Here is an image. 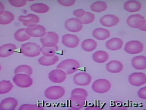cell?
Returning <instances> with one entry per match:
<instances>
[{
	"label": "cell",
	"instance_id": "1",
	"mask_svg": "<svg viewBox=\"0 0 146 110\" xmlns=\"http://www.w3.org/2000/svg\"><path fill=\"white\" fill-rule=\"evenodd\" d=\"M21 52L25 56L34 58L40 54L41 47L35 43H26L21 46Z\"/></svg>",
	"mask_w": 146,
	"mask_h": 110
},
{
	"label": "cell",
	"instance_id": "2",
	"mask_svg": "<svg viewBox=\"0 0 146 110\" xmlns=\"http://www.w3.org/2000/svg\"><path fill=\"white\" fill-rule=\"evenodd\" d=\"M80 66L79 63L73 59H66L63 60L57 65V69H61L67 75L72 74L78 70Z\"/></svg>",
	"mask_w": 146,
	"mask_h": 110
},
{
	"label": "cell",
	"instance_id": "3",
	"mask_svg": "<svg viewBox=\"0 0 146 110\" xmlns=\"http://www.w3.org/2000/svg\"><path fill=\"white\" fill-rule=\"evenodd\" d=\"M65 93V89L62 87L54 86L47 88L44 92V95L49 100H55L60 99Z\"/></svg>",
	"mask_w": 146,
	"mask_h": 110
},
{
	"label": "cell",
	"instance_id": "4",
	"mask_svg": "<svg viewBox=\"0 0 146 110\" xmlns=\"http://www.w3.org/2000/svg\"><path fill=\"white\" fill-rule=\"evenodd\" d=\"M13 81L17 86L22 88H27L31 86L33 80L30 75L23 73L15 74L13 78Z\"/></svg>",
	"mask_w": 146,
	"mask_h": 110
},
{
	"label": "cell",
	"instance_id": "5",
	"mask_svg": "<svg viewBox=\"0 0 146 110\" xmlns=\"http://www.w3.org/2000/svg\"><path fill=\"white\" fill-rule=\"evenodd\" d=\"M92 87L96 93L103 94L110 90L111 84L110 82L106 79H99L94 81Z\"/></svg>",
	"mask_w": 146,
	"mask_h": 110
},
{
	"label": "cell",
	"instance_id": "6",
	"mask_svg": "<svg viewBox=\"0 0 146 110\" xmlns=\"http://www.w3.org/2000/svg\"><path fill=\"white\" fill-rule=\"evenodd\" d=\"M59 41V37L56 33L48 32L44 36L40 38V41L43 46L54 47L57 46Z\"/></svg>",
	"mask_w": 146,
	"mask_h": 110
},
{
	"label": "cell",
	"instance_id": "7",
	"mask_svg": "<svg viewBox=\"0 0 146 110\" xmlns=\"http://www.w3.org/2000/svg\"><path fill=\"white\" fill-rule=\"evenodd\" d=\"M26 32L29 36L34 38H42L46 33V29L41 25L33 24L27 26Z\"/></svg>",
	"mask_w": 146,
	"mask_h": 110
},
{
	"label": "cell",
	"instance_id": "8",
	"mask_svg": "<svg viewBox=\"0 0 146 110\" xmlns=\"http://www.w3.org/2000/svg\"><path fill=\"white\" fill-rule=\"evenodd\" d=\"M127 23L130 27L139 29L146 22L144 16L140 14H136L129 16L127 18Z\"/></svg>",
	"mask_w": 146,
	"mask_h": 110
},
{
	"label": "cell",
	"instance_id": "9",
	"mask_svg": "<svg viewBox=\"0 0 146 110\" xmlns=\"http://www.w3.org/2000/svg\"><path fill=\"white\" fill-rule=\"evenodd\" d=\"M144 46L141 42L137 40L131 41L126 43L125 51L127 53L136 54L140 53L143 50Z\"/></svg>",
	"mask_w": 146,
	"mask_h": 110
},
{
	"label": "cell",
	"instance_id": "10",
	"mask_svg": "<svg viewBox=\"0 0 146 110\" xmlns=\"http://www.w3.org/2000/svg\"><path fill=\"white\" fill-rule=\"evenodd\" d=\"M65 27L70 32L77 33L82 29L83 24L79 18H72L65 22Z\"/></svg>",
	"mask_w": 146,
	"mask_h": 110
},
{
	"label": "cell",
	"instance_id": "11",
	"mask_svg": "<svg viewBox=\"0 0 146 110\" xmlns=\"http://www.w3.org/2000/svg\"><path fill=\"white\" fill-rule=\"evenodd\" d=\"M92 78L90 75L85 72L78 73L74 76L73 80L76 85L87 86L91 82Z\"/></svg>",
	"mask_w": 146,
	"mask_h": 110
},
{
	"label": "cell",
	"instance_id": "12",
	"mask_svg": "<svg viewBox=\"0 0 146 110\" xmlns=\"http://www.w3.org/2000/svg\"><path fill=\"white\" fill-rule=\"evenodd\" d=\"M67 74L64 70L57 69L49 73L48 77L50 80L55 83H60L64 82L67 77Z\"/></svg>",
	"mask_w": 146,
	"mask_h": 110
},
{
	"label": "cell",
	"instance_id": "13",
	"mask_svg": "<svg viewBox=\"0 0 146 110\" xmlns=\"http://www.w3.org/2000/svg\"><path fill=\"white\" fill-rule=\"evenodd\" d=\"M129 81L133 86H141L146 83V75L142 72L133 73L129 76Z\"/></svg>",
	"mask_w": 146,
	"mask_h": 110
},
{
	"label": "cell",
	"instance_id": "14",
	"mask_svg": "<svg viewBox=\"0 0 146 110\" xmlns=\"http://www.w3.org/2000/svg\"><path fill=\"white\" fill-rule=\"evenodd\" d=\"M69 100L70 107L72 109L78 110L85 106L86 98L81 95H71Z\"/></svg>",
	"mask_w": 146,
	"mask_h": 110
},
{
	"label": "cell",
	"instance_id": "15",
	"mask_svg": "<svg viewBox=\"0 0 146 110\" xmlns=\"http://www.w3.org/2000/svg\"><path fill=\"white\" fill-rule=\"evenodd\" d=\"M62 43L67 48H74L78 46L80 43L79 38L76 35L67 34L62 38Z\"/></svg>",
	"mask_w": 146,
	"mask_h": 110
},
{
	"label": "cell",
	"instance_id": "16",
	"mask_svg": "<svg viewBox=\"0 0 146 110\" xmlns=\"http://www.w3.org/2000/svg\"><path fill=\"white\" fill-rule=\"evenodd\" d=\"M119 21V18L117 16L111 14L104 15L100 20L102 25L106 27H112L116 26Z\"/></svg>",
	"mask_w": 146,
	"mask_h": 110
},
{
	"label": "cell",
	"instance_id": "17",
	"mask_svg": "<svg viewBox=\"0 0 146 110\" xmlns=\"http://www.w3.org/2000/svg\"><path fill=\"white\" fill-rule=\"evenodd\" d=\"M19 21L23 23L25 26H28L33 24H36L39 22V18L34 14H29L26 15H21L19 17Z\"/></svg>",
	"mask_w": 146,
	"mask_h": 110
},
{
	"label": "cell",
	"instance_id": "18",
	"mask_svg": "<svg viewBox=\"0 0 146 110\" xmlns=\"http://www.w3.org/2000/svg\"><path fill=\"white\" fill-rule=\"evenodd\" d=\"M17 100L15 98L9 97L4 99L0 104L1 110H14L18 105Z\"/></svg>",
	"mask_w": 146,
	"mask_h": 110
},
{
	"label": "cell",
	"instance_id": "19",
	"mask_svg": "<svg viewBox=\"0 0 146 110\" xmlns=\"http://www.w3.org/2000/svg\"><path fill=\"white\" fill-rule=\"evenodd\" d=\"M123 41L122 39L118 38H111L106 43V48L110 50L115 51L119 50L122 48Z\"/></svg>",
	"mask_w": 146,
	"mask_h": 110
},
{
	"label": "cell",
	"instance_id": "20",
	"mask_svg": "<svg viewBox=\"0 0 146 110\" xmlns=\"http://www.w3.org/2000/svg\"><path fill=\"white\" fill-rule=\"evenodd\" d=\"M123 64L118 60H111L106 65L107 70L111 73H117L121 72L123 69Z\"/></svg>",
	"mask_w": 146,
	"mask_h": 110
},
{
	"label": "cell",
	"instance_id": "21",
	"mask_svg": "<svg viewBox=\"0 0 146 110\" xmlns=\"http://www.w3.org/2000/svg\"><path fill=\"white\" fill-rule=\"evenodd\" d=\"M131 65L135 69L144 70L146 68V58L143 56H137L131 60Z\"/></svg>",
	"mask_w": 146,
	"mask_h": 110
},
{
	"label": "cell",
	"instance_id": "22",
	"mask_svg": "<svg viewBox=\"0 0 146 110\" xmlns=\"http://www.w3.org/2000/svg\"><path fill=\"white\" fill-rule=\"evenodd\" d=\"M16 49V46L14 44H5L0 48V57L2 58H5L9 56L15 52Z\"/></svg>",
	"mask_w": 146,
	"mask_h": 110
},
{
	"label": "cell",
	"instance_id": "23",
	"mask_svg": "<svg viewBox=\"0 0 146 110\" xmlns=\"http://www.w3.org/2000/svg\"><path fill=\"white\" fill-rule=\"evenodd\" d=\"M124 8L127 11L130 13L135 12L141 10L142 5L141 3L135 0L127 1L124 4Z\"/></svg>",
	"mask_w": 146,
	"mask_h": 110
},
{
	"label": "cell",
	"instance_id": "24",
	"mask_svg": "<svg viewBox=\"0 0 146 110\" xmlns=\"http://www.w3.org/2000/svg\"><path fill=\"white\" fill-rule=\"evenodd\" d=\"M92 35L94 38L97 40L104 41L110 37V33L108 29L98 28L93 31Z\"/></svg>",
	"mask_w": 146,
	"mask_h": 110
},
{
	"label": "cell",
	"instance_id": "25",
	"mask_svg": "<svg viewBox=\"0 0 146 110\" xmlns=\"http://www.w3.org/2000/svg\"><path fill=\"white\" fill-rule=\"evenodd\" d=\"M59 60L58 56H55L52 57H48L42 56L38 59V61L40 65L45 66H49L54 65Z\"/></svg>",
	"mask_w": 146,
	"mask_h": 110
},
{
	"label": "cell",
	"instance_id": "26",
	"mask_svg": "<svg viewBox=\"0 0 146 110\" xmlns=\"http://www.w3.org/2000/svg\"><path fill=\"white\" fill-rule=\"evenodd\" d=\"M92 58L95 62L98 63H104L109 59V55L106 51L98 50L94 53L93 54Z\"/></svg>",
	"mask_w": 146,
	"mask_h": 110
},
{
	"label": "cell",
	"instance_id": "27",
	"mask_svg": "<svg viewBox=\"0 0 146 110\" xmlns=\"http://www.w3.org/2000/svg\"><path fill=\"white\" fill-rule=\"evenodd\" d=\"M97 46V42L92 39H86L84 40L81 44L82 49L87 52L94 51Z\"/></svg>",
	"mask_w": 146,
	"mask_h": 110
},
{
	"label": "cell",
	"instance_id": "28",
	"mask_svg": "<svg viewBox=\"0 0 146 110\" xmlns=\"http://www.w3.org/2000/svg\"><path fill=\"white\" fill-rule=\"evenodd\" d=\"M14 19V16L11 12L4 11L0 13V24L7 25L11 24Z\"/></svg>",
	"mask_w": 146,
	"mask_h": 110
},
{
	"label": "cell",
	"instance_id": "29",
	"mask_svg": "<svg viewBox=\"0 0 146 110\" xmlns=\"http://www.w3.org/2000/svg\"><path fill=\"white\" fill-rule=\"evenodd\" d=\"M30 9L32 11L38 14H44L49 10L48 5L43 3H35L31 5Z\"/></svg>",
	"mask_w": 146,
	"mask_h": 110
},
{
	"label": "cell",
	"instance_id": "30",
	"mask_svg": "<svg viewBox=\"0 0 146 110\" xmlns=\"http://www.w3.org/2000/svg\"><path fill=\"white\" fill-rule=\"evenodd\" d=\"M14 38L17 41L24 42L28 40L31 37L26 32V28L18 29L14 34Z\"/></svg>",
	"mask_w": 146,
	"mask_h": 110
},
{
	"label": "cell",
	"instance_id": "31",
	"mask_svg": "<svg viewBox=\"0 0 146 110\" xmlns=\"http://www.w3.org/2000/svg\"><path fill=\"white\" fill-rule=\"evenodd\" d=\"M107 5L105 2L98 1L93 3L90 6L91 10L92 11L97 13H100L107 10Z\"/></svg>",
	"mask_w": 146,
	"mask_h": 110
},
{
	"label": "cell",
	"instance_id": "32",
	"mask_svg": "<svg viewBox=\"0 0 146 110\" xmlns=\"http://www.w3.org/2000/svg\"><path fill=\"white\" fill-rule=\"evenodd\" d=\"M13 84L10 81L3 80L0 82V94H4L8 93L13 89Z\"/></svg>",
	"mask_w": 146,
	"mask_h": 110
},
{
	"label": "cell",
	"instance_id": "33",
	"mask_svg": "<svg viewBox=\"0 0 146 110\" xmlns=\"http://www.w3.org/2000/svg\"><path fill=\"white\" fill-rule=\"evenodd\" d=\"M58 50L57 46L54 47H41V52L44 56L51 57L55 56L56 52Z\"/></svg>",
	"mask_w": 146,
	"mask_h": 110
},
{
	"label": "cell",
	"instance_id": "34",
	"mask_svg": "<svg viewBox=\"0 0 146 110\" xmlns=\"http://www.w3.org/2000/svg\"><path fill=\"white\" fill-rule=\"evenodd\" d=\"M14 72L15 74L23 73L31 76L33 73V70L29 66L26 65H22L17 67Z\"/></svg>",
	"mask_w": 146,
	"mask_h": 110
},
{
	"label": "cell",
	"instance_id": "35",
	"mask_svg": "<svg viewBox=\"0 0 146 110\" xmlns=\"http://www.w3.org/2000/svg\"><path fill=\"white\" fill-rule=\"evenodd\" d=\"M83 25H87L91 24L95 19V16L92 13L86 12V14L82 17L79 18Z\"/></svg>",
	"mask_w": 146,
	"mask_h": 110
},
{
	"label": "cell",
	"instance_id": "36",
	"mask_svg": "<svg viewBox=\"0 0 146 110\" xmlns=\"http://www.w3.org/2000/svg\"><path fill=\"white\" fill-rule=\"evenodd\" d=\"M19 110H44V108L41 105L36 104H23L20 107Z\"/></svg>",
	"mask_w": 146,
	"mask_h": 110
},
{
	"label": "cell",
	"instance_id": "37",
	"mask_svg": "<svg viewBox=\"0 0 146 110\" xmlns=\"http://www.w3.org/2000/svg\"><path fill=\"white\" fill-rule=\"evenodd\" d=\"M110 108L112 110H126L127 107L125 106L122 102L120 101H115L111 103Z\"/></svg>",
	"mask_w": 146,
	"mask_h": 110
},
{
	"label": "cell",
	"instance_id": "38",
	"mask_svg": "<svg viewBox=\"0 0 146 110\" xmlns=\"http://www.w3.org/2000/svg\"><path fill=\"white\" fill-rule=\"evenodd\" d=\"M71 94V95H81L87 98L88 94L87 91L85 89L77 88L74 89L72 91Z\"/></svg>",
	"mask_w": 146,
	"mask_h": 110
},
{
	"label": "cell",
	"instance_id": "39",
	"mask_svg": "<svg viewBox=\"0 0 146 110\" xmlns=\"http://www.w3.org/2000/svg\"><path fill=\"white\" fill-rule=\"evenodd\" d=\"M9 2L12 6L15 7H21L26 4V1L24 0H9Z\"/></svg>",
	"mask_w": 146,
	"mask_h": 110
},
{
	"label": "cell",
	"instance_id": "40",
	"mask_svg": "<svg viewBox=\"0 0 146 110\" xmlns=\"http://www.w3.org/2000/svg\"><path fill=\"white\" fill-rule=\"evenodd\" d=\"M58 3L63 6L70 7L72 6L76 3L75 0H58Z\"/></svg>",
	"mask_w": 146,
	"mask_h": 110
},
{
	"label": "cell",
	"instance_id": "41",
	"mask_svg": "<svg viewBox=\"0 0 146 110\" xmlns=\"http://www.w3.org/2000/svg\"><path fill=\"white\" fill-rule=\"evenodd\" d=\"M86 12L83 9H78L74 11L73 15L77 17V18H79L84 15Z\"/></svg>",
	"mask_w": 146,
	"mask_h": 110
},
{
	"label": "cell",
	"instance_id": "42",
	"mask_svg": "<svg viewBox=\"0 0 146 110\" xmlns=\"http://www.w3.org/2000/svg\"><path fill=\"white\" fill-rule=\"evenodd\" d=\"M138 95L140 98L143 100L146 99V87L141 88L138 92Z\"/></svg>",
	"mask_w": 146,
	"mask_h": 110
},
{
	"label": "cell",
	"instance_id": "43",
	"mask_svg": "<svg viewBox=\"0 0 146 110\" xmlns=\"http://www.w3.org/2000/svg\"><path fill=\"white\" fill-rule=\"evenodd\" d=\"M100 109H101V108H100L99 107L94 106V105L88 106V107H87L86 109H85V110H98Z\"/></svg>",
	"mask_w": 146,
	"mask_h": 110
},
{
	"label": "cell",
	"instance_id": "44",
	"mask_svg": "<svg viewBox=\"0 0 146 110\" xmlns=\"http://www.w3.org/2000/svg\"><path fill=\"white\" fill-rule=\"evenodd\" d=\"M0 6H1V8H0V9H1V10H0V13L3 12H4V9H5V8H4V7L3 3H0Z\"/></svg>",
	"mask_w": 146,
	"mask_h": 110
},
{
	"label": "cell",
	"instance_id": "45",
	"mask_svg": "<svg viewBox=\"0 0 146 110\" xmlns=\"http://www.w3.org/2000/svg\"><path fill=\"white\" fill-rule=\"evenodd\" d=\"M139 29H140V30L142 31H145L146 30V24H145L144 25Z\"/></svg>",
	"mask_w": 146,
	"mask_h": 110
}]
</instances>
